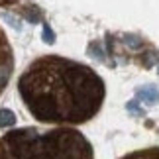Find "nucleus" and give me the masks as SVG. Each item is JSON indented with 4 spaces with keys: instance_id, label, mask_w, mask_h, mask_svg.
Wrapping results in <instances>:
<instances>
[{
    "instance_id": "f257e3e1",
    "label": "nucleus",
    "mask_w": 159,
    "mask_h": 159,
    "mask_svg": "<svg viewBox=\"0 0 159 159\" xmlns=\"http://www.w3.org/2000/svg\"><path fill=\"white\" fill-rule=\"evenodd\" d=\"M18 93L38 122L77 126L98 114L106 87L89 65L61 55H43L22 73Z\"/></svg>"
},
{
    "instance_id": "f03ea898",
    "label": "nucleus",
    "mask_w": 159,
    "mask_h": 159,
    "mask_svg": "<svg viewBox=\"0 0 159 159\" xmlns=\"http://www.w3.org/2000/svg\"><path fill=\"white\" fill-rule=\"evenodd\" d=\"M0 159H94V153L90 142L73 128H22L0 138Z\"/></svg>"
},
{
    "instance_id": "7ed1b4c3",
    "label": "nucleus",
    "mask_w": 159,
    "mask_h": 159,
    "mask_svg": "<svg viewBox=\"0 0 159 159\" xmlns=\"http://www.w3.org/2000/svg\"><path fill=\"white\" fill-rule=\"evenodd\" d=\"M12 71H14V51H12V45L4 30L0 28V94L8 87Z\"/></svg>"
},
{
    "instance_id": "20e7f679",
    "label": "nucleus",
    "mask_w": 159,
    "mask_h": 159,
    "mask_svg": "<svg viewBox=\"0 0 159 159\" xmlns=\"http://www.w3.org/2000/svg\"><path fill=\"white\" fill-rule=\"evenodd\" d=\"M120 159H159V148H145V149H138L132 153H126Z\"/></svg>"
},
{
    "instance_id": "39448f33",
    "label": "nucleus",
    "mask_w": 159,
    "mask_h": 159,
    "mask_svg": "<svg viewBox=\"0 0 159 159\" xmlns=\"http://www.w3.org/2000/svg\"><path fill=\"white\" fill-rule=\"evenodd\" d=\"M16 124V114L8 108H0V128H10Z\"/></svg>"
},
{
    "instance_id": "423d86ee",
    "label": "nucleus",
    "mask_w": 159,
    "mask_h": 159,
    "mask_svg": "<svg viewBox=\"0 0 159 159\" xmlns=\"http://www.w3.org/2000/svg\"><path fill=\"white\" fill-rule=\"evenodd\" d=\"M16 2H20V0H0V6H12Z\"/></svg>"
}]
</instances>
